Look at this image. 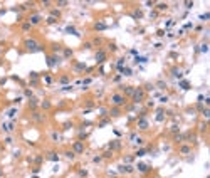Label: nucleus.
<instances>
[{
  "mask_svg": "<svg viewBox=\"0 0 210 178\" xmlns=\"http://www.w3.org/2000/svg\"><path fill=\"white\" fill-rule=\"evenodd\" d=\"M52 139L57 141V139H59V134H57V133H52Z\"/></svg>",
  "mask_w": 210,
  "mask_h": 178,
  "instance_id": "obj_25",
  "label": "nucleus"
},
{
  "mask_svg": "<svg viewBox=\"0 0 210 178\" xmlns=\"http://www.w3.org/2000/svg\"><path fill=\"white\" fill-rule=\"evenodd\" d=\"M207 50H208V47H207V44H203L202 45V52H207Z\"/></svg>",
  "mask_w": 210,
  "mask_h": 178,
  "instance_id": "obj_26",
  "label": "nucleus"
},
{
  "mask_svg": "<svg viewBox=\"0 0 210 178\" xmlns=\"http://www.w3.org/2000/svg\"><path fill=\"white\" fill-rule=\"evenodd\" d=\"M44 81H46L47 84H50V82H52V77H50V76H46V77H44Z\"/></svg>",
  "mask_w": 210,
  "mask_h": 178,
  "instance_id": "obj_20",
  "label": "nucleus"
},
{
  "mask_svg": "<svg viewBox=\"0 0 210 178\" xmlns=\"http://www.w3.org/2000/svg\"><path fill=\"white\" fill-rule=\"evenodd\" d=\"M71 56H72V50L66 49V50H64V57H71Z\"/></svg>",
  "mask_w": 210,
  "mask_h": 178,
  "instance_id": "obj_15",
  "label": "nucleus"
},
{
  "mask_svg": "<svg viewBox=\"0 0 210 178\" xmlns=\"http://www.w3.org/2000/svg\"><path fill=\"white\" fill-rule=\"evenodd\" d=\"M118 114H119V109H118V108L111 109V116H118Z\"/></svg>",
  "mask_w": 210,
  "mask_h": 178,
  "instance_id": "obj_16",
  "label": "nucleus"
},
{
  "mask_svg": "<svg viewBox=\"0 0 210 178\" xmlns=\"http://www.w3.org/2000/svg\"><path fill=\"white\" fill-rule=\"evenodd\" d=\"M59 61H61V59L57 57V56H52V57H49V59H47V64H49V66H54L55 62H59Z\"/></svg>",
  "mask_w": 210,
  "mask_h": 178,
  "instance_id": "obj_7",
  "label": "nucleus"
},
{
  "mask_svg": "<svg viewBox=\"0 0 210 178\" xmlns=\"http://www.w3.org/2000/svg\"><path fill=\"white\" fill-rule=\"evenodd\" d=\"M143 155H146V150H145V148H141V150L136 151V156H143Z\"/></svg>",
  "mask_w": 210,
  "mask_h": 178,
  "instance_id": "obj_14",
  "label": "nucleus"
},
{
  "mask_svg": "<svg viewBox=\"0 0 210 178\" xmlns=\"http://www.w3.org/2000/svg\"><path fill=\"white\" fill-rule=\"evenodd\" d=\"M188 151H190V148H188V146H182V153H183V155H187Z\"/></svg>",
  "mask_w": 210,
  "mask_h": 178,
  "instance_id": "obj_19",
  "label": "nucleus"
},
{
  "mask_svg": "<svg viewBox=\"0 0 210 178\" xmlns=\"http://www.w3.org/2000/svg\"><path fill=\"white\" fill-rule=\"evenodd\" d=\"M208 17H210L208 13H203V15H200V19H202V20H207V19H208Z\"/></svg>",
  "mask_w": 210,
  "mask_h": 178,
  "instance_id": "obj_24",
  "label": "nucleus"
},
{
  "mask_svg": "<svg viewBox=\"0 0 210 178\" xmlns=\"http://www.w3.org/2000/svg\"><path fill=\"white\" fill-rule=\"evenodd\" d=\"M67 82H69L67 77H61V84H67Z\"/></svg>",
  "mask_w": 210,
  "mask_h": 178,
  "instance_id": "obj_22",
  "label": "nucleus"
},
{
  "mask_svg": "<svg viewBox=\"0 0 210 178\" xmlns=\"http://www.w3.org/2000/svg\"><path fill=\"white\" fill-rule=\"evenodd\" d=\"M94 29H96V30H104V29H106V24H103V22H98L96 25H94Z\"/></svg>",
  "mask_w": 210,
  "mask_h": 178,
  "instance_id": "obj_12",
  "label": "nucleus"
},
{
  "mask_svg": "<svg viewBox=\"0 0 210 178\" xmlns=\"http://www.w3.org/2000/svg\"><path fill=\"white\" fill-rule=\"evenodd\" d=\"M138 128L146 129V128H148V121H146V119H140V121H138Z\"/></svg>",
  "mask_w": 210,
  "mask_h": 178,
  "instance_id": "obj_8",
  "label": "nucleus"
},
{
  "mask_svg": "<svg viewBox=\"0 0 210 178\" xmlns=\"http://www.w3.org/2000/svg\"><path fill=\"white\" fill-rule=\"evenodd\" d=\"M136 168H138L140 171H148V165H146V163H141V161L136 165Z\"/></svg>",
  "mask_w": 210,
  "mask_h": 178,
  "instance_id": "obj_9",
  "label": "nucleus"
},
{
  "mask_svg": "<svg viewBox=\"0 0 210 178\" xmlns=\"http://www.w3.org/2000/svg\"><path fill=\"white\" fill-rule=\"evenodd\" d=\"M180 87H182V89H188V87H190L188 81H180Z\"/></svg>",
  "mask_w": 210,
  "mask_h": 178,
  "instance_id": "obj_13",
  "label": "nucleus"
},
{
  "mask_svg": "<svg viewBox=\"0 0 210 178\" xmlns=\"http://www.w3.org/2000/svg\"><path fill=\"white\" fill-rule=\"evenodd\" d=\"M143 99H145V91H143V89H136L135 94H133V101H135V102H140V101H143Z\"/></svg>",
  "mask_w": 210,
  "mask_h": 178,
  "instance_id": "obj_1",
  "label": "nucleus"
},
{
  "mask_svg": "<svg viewBox=\"0 0 210 178\" xmlns=\"http://www.w3.org/2000/svg\"><path fill=\"white\" fill-rule=\"evenodd\" d=\"M66 32H69V34H74V35H79V32H78V30H76V29H74L72 25H69V27L66 29Z\"/></svg>",
  "mask_w": 210,
  "mask_h": 178,
  "instance_id": "obj_11",
  "label": "nucleus"
},
{
  "mask_svg": "<svg viewBox=\"0 0 210 178\" xmlns=\"http://www.w3.org/2000/svg\"><path fill=\"white\" fill-rule=\"evenodd\" d=\"M133 15H135V19H141V15H143V13H141V12H135Z\"/></svg>",
  "mask_w": 210,
  "mask_h": 178,
  "instance_id": "obj_21",
  "label": "nucleus"
},
{
  "mask_svg": "<svg viewBox=\"0 0 210 178\" xmlns=\"http://www.w3.org/2000/svg\"><path fill=\"white\" fill-rule=\"evenodd\" d=\"M118 71H119L121 74H124V76H131V74H133V71H131L129 67H121V69H118Z\"/></svg>",
  "mask_w": 210,
  "mask_h": 178,
  "instance_id": "obj_6",
  "label": "nucleus"
},
{
  "mask_svg": "<svg viewBox=\"0 0 210 178\" xmlns=\"http://www.w3.org/2000/svg\"><path fill=\"white\" fill-rule=\"evenodd\" d=\"M96 61L98 62H104L106 61V54L104 52H96Z\"/></svg>",
  "mask_w": 210,
  "mask_h": 178,
  "instance_id": "obj_5",
  "label": "nucleus"
},
{
  "mask_svg": "<svg viewBox=\"0 0 210 178\" xmlns=\"http://www.w3.org/2000/svg\"><path fill=\"white\" fill-rule=\"evenodd\" d=\"M111 101H113L114 104H121L124 99H123V96H121V94H114V96L111 98Z\"/></svg>",
  "mask_w": 210,
  "mask_h": 178,
  "instance_id": "obj_4",
  "label": "nucleus"
},
{
  "mask_svg": "<svg viewBox=\"0 0 210 178\" xmlns=\"http://www.w3.org/2000/svg\"><path fill=\"white\" fill-rule=\"evenodd\" d=\"M25 47L29 49V50H39L41 47L37 45V40H32V39H29L27 42H25Z\"/></svg>",
  "mask_w": 210,
  "mask_h": 178,
  "instance_id": "obj_2",
  "label": "nucleus"
},
{
  "mask_svg": "<svg viewBox=\"0 0 210 178\" xmlns=\"http://www.w3.org/2000/svg\"><path fill=\"white\" fill-rule=\"evenodd\" d=\"M15 113H17V109H10V111H9V113H7V116H14V114H15Z\"/></svg>",
  "mask_w": 210,
  "mask_h": 178,
  "instance_id": "obj_23",
  "label": "nucleus"
},
{
  "mask_svg": "<svg viewBox=\"0 0 210 178\" xmlns=\"http://www.w3.org/2000/svg\"><path fill=\"white\" fill-rule=\"evenodd\" d=\"M76 69H78V72H81V69H86V64H78Z\"/></svg>",
  "mask_w": 210,
  "mask_h": 178,
  "instance_id": "obj_17",
  "label": "nucleus"
},
{
  "mask_svg": "<svg viewBox=\"0 0 210 178\" xmlns=\"http://www.w3.org/2000/svg\"><path fill=\"white\" fill-rule=\"evenodd\" d=\"M41 22V15H32L30 17V24H39Z\"/></svg>",
  "mask_w": 210,
  "mask_h": 178,
  "instance_id": "obj_10",
  "label": "nucleus"
},
{
  "mask_svg": "<svg viewBox=\"0 0 210 178\" xmlns=\"http://www.w3.org/2000/svg\"><path fill=\"white\" fill-rule=\"evenodd\" d=\"M72 148H74V151H76V153H82V151H84V145L81 143V141L74 143V145H72Z\"/></svg>",
  "mask_w": 210,
  "mask_h": 178,
  "instance_id": "obj_3",
  "label": "nucleus"
},
{
  "mask_svg": "<svg viewBox=\"0 0 210 178\" xmlns=\"http://www.w3.org/2000/svg\"><path fill=\"white\" fill-rule=\"evenodd\" d=\"M146 61H148V57H140V56L136 57V62H146Z\"/></svg>",
  "mask_w": 210,
  "mask_h": 178,
  "instance_id": "obj_18",
  "label": "nucleus"
}]
</instances>
